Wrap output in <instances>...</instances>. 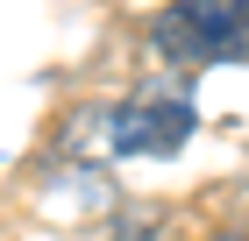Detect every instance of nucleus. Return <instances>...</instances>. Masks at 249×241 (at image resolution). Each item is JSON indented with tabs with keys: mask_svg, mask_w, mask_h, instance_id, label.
I'll return each instance as SVG.
<instances>
[{
	"mask_svg": "<svg viewBox=\"0 0 249 241\" xmlns=\"http://www.w3.org/2000/svg\"><path fill=\"white\" fill-rule=\"evenodd\" d=\"M157 227H121V234H107V241H150Z\"/></svg>",
	"mask_w": 249,
	"mask_h": 241,
	"instance_id": "3",
	"label": "nucleus"
},
{
	"mask_svg": "<svg viewBox=\"0 0 249 241\" xmlns=\"http://www.w3.org/2000/svg\"><path fill=\"white\" fill-rule=\"evenodd\" d=\"M157 57H171L185 71L199 64H235L249 57V0H171L150 21Z\"/></svg>",
	"mask_w": 249,
	"mask_h": 241,
	"instance_id": "1",
	"label": "nucleus"
},
{
	"mask_svg": "<svg viewBox=\"0 0 249 241\" xmlns=\"http://www.w3.org/2000/svg\"><path fill=\"white\" fill-rule=\"evenodd\" d=\"M192 99L178 93V85H150V93H135L114 107V121H107V135H114L121 156H171V149L192 142Z\"/></svg>",
	"mask_w": 249,
	"mask_h": 241,
	"instance_id": "2",
	"label": "nucleus"
}]
</instances>
